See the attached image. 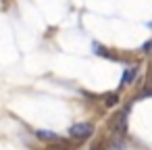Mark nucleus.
I'll use <instances>...</instances> for the list:
<instances>
[{"instance_id": "obj_1", "label": "nucleus", "mask_w": 152, "mask_h": 150, "mask_svg": "<svg viewBox=\"0 0 152 150\" xmlns=\"http://www.w3.org/2000/svg\"><path fill=\"white\" fill-rule=\"evenodd\" d=\"M94 133V125L92 123H75V125H71V129H69V135H71V140H75V142H83V140H88L90 135Z\"/></svg>"}, {"instance_id": "obj_2", "label": "nucleus", "mask_w": 152, "mask_h": 150, "mask_svg": "<svg viewBox=\"0 0 152 150\" xmlns=\"http://www.w3.org/2000/svg\"><path fill=\"white\" fill-rule=\"evenodd\" d=\"M127 113H129V106H125L119 115H115V119L110 121V129H113V135H121L125 138L127 133Z\"/></svg>"}, {"instance_id": "obj_3", "label": "nucleus", "mask_w": 152, "mask_h": 150, "mask_svg": "<svg viewBox=\"0 0 152 150\" xmlns=\"http://www.w3.org/2000/svg\"><path fill=\"white\" fill-rule=\"evenodd\" d=\"M137 71H140V69H137V65H129V67L125 69V73H123V77H121V90L133 83V79H135V75H137Z\"/></svg>"}, {"instance_id": "obj_4", "label": "nucleus", "mask_w": 152, "mask_h": 150, "mask_svg": "<svg viewBox=\"0 0 152 150\" xmlns=\"http://www.w3.org/2000/svg\"><path fill=\"white\" fill-rule=\"evenodd\" d=\"M36 138L38 140H44V142H58L61 140L54 131H48V129H38L36 131Z\"/></svg>"}, {"instance_id": "obj_5", "label": "nucleus", "mask_w": 152, "mask_h": 150, "mask_svg": "<svg viewBox=\"0 0 152 150\" xmlns=\"http://www.w3.org/2000/svg\"><path fill=\"white\" fill-rule=\"evenodd\" d=\"M119 98H121L119 92H110V94H106V96H104V106H108V108L117 106V104H119Z\"/></svg>"}, {"instance_id": "obj_6", "label": "nucleus", "mask_w": 152, "mask_h": 150, "mask_svg": "<svg viewBox=\"0 0 152 150\" xmlns=\"http://www.w3.org/2000/svg\"><path fill=\"white\" fill-rule=\"evenodd\" d=\"M46 150H71V146L67 144V142H63V140H58V142H52Z\"/></svg>"}, {"instance_id": "obj_7", "label": "nucleus", "mask_w": 152, "mask_h": 150, "mask_svg": "<svg viewBox=\"0 0 152 150\" xmlns=\"http://www.w3.org/2000/svg\"><path fill=\"white\" fill-rule=\"evenodd\" d=\"M150 50H152V40H150V42H146V44L142 46V52H144V54H150Z\"/></svg>"}, {"instance_id": "obj_8", "label": "nucleus", "mask_w": 152, "mask_h": 150, "mask_svg": "<svg viewBox=\"0 0 152 150\" xmlns=\"http://www.w3.org/2000/svg\"><path fill=\"white\" fill-rule=\"evenodd\" d=\"M150 27H152V23H150Z\"/></svg>"}]
</instances>
